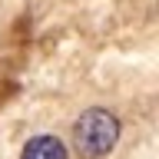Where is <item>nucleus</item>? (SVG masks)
<instances>
[{
	"label": "nucleus",
	"instance_id": "obj_1",
	"mask_svg": "<svg viewBox=\"0 0 159 159\" xmlns=\"http://www.w3.org/2000/svg\"><path fill=\"white\" fill-rule=\"evenodd\" d=\"M119 139V119L103 106L86 109L83 116L73 123V149L83 159H99L116 146Z\"/></svg>",
	"mask_w": 159,
	"mask_h": 159
},
{
	"label": "nucleus",
	"instance_id": "obj_2",
	"mask_svg": "<svg viewBox=\"0 0 159 159\" xmlns=\"http://www.w3.org/2000/svg\"><path fill=\"white\" fill-rule=\"evenodd\" d=\"M20 159H66V146H63L57 136L43 133V136H33L27 146H23Z\"/></svg>",
	"mask_w": 159,
	"mask_h": 159
}]
</instances>
